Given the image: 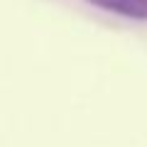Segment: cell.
I'll return each mask as SVG.
<instances>
[{
    "label": "cell",
    "mask_w": 147,
    "mask_h": 147,
    "mask_svg": "<svg viewBox=\"0 0 147 147\" xmlns=\"http://www.w3.org/2000/svg\"><path fill=\"white\" fill-rule=\"evenodd\" d=\"M86 3L98 10L127 17V20L147 22V0H86Z\"/></svg>",
    "instance_id": "cell-1"
}]
</instances>
